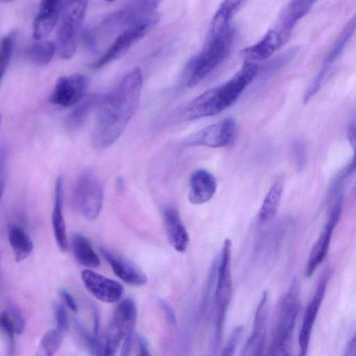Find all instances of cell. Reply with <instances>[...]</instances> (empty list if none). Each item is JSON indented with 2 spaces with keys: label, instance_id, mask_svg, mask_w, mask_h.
I'll return each mask as SVG.
<instances>
[{
  "label": "cell",
  "instance_id": "43",
  "mask_svg": "<svg viewBox=\"0 0 356 356\" xmlns=\"http://www.w3.org/2000/svg\"><path fill=\"white\" fill-rule=\"evenodd\" d=\"M265 341H266V330L262 332V334L258 339L252 356H262L263 355Z\"/></svg>",
  "mask_w": 356,
  "mask_h": 356
},
{
  "label": "cell",
  "instance_id": "8",
  "mask_svg": "<svg viewBox=\"0 0 356 356\" xmlns=\"http://www.w3.org/2000/svg\"><path fill=\"white\" fill-rule=\"evenodd\" d=\"M73 204L85 218L94 220L99 214L104 201V191L95 174L84 169L78 176L72 190Z\"/></svg>",
  "mask_w": 356,
  "mask_h": 356
},
{
  "label": "cell",
  "instance_id": "27",
  "mask_svg": "<svg viewBox=\"0 0 356 356\" xmlns=\"http://www.w3.org/2000/svg\"><path fill=\"white\" fill-rule=\"evenodd\" d=\"M283 184L280 181H275L266 195L259 211L260 220L266 222L276 216L280 204Z\"/></svg>",
  "mask_w": 356,
  "mask_h": 356
},
{
  "label": "cell",
  "instance_id": "25",
  "mask_svg": "<svg viewBox=\"0 0 356 356\" xmlns=\"http://www.w3.org/2000/svg\"><path fill=\"white\" fill-rule=\"evenodd\" d=\"M72 243L74 257L80 264L90 268L99 266V257L84 236L79 233L74 234L72 236Z\"/></svg>",
  "mask_w": 356,
  "mask_h": 356
},
{
  "label": "cell",
  "instance_id": "37",
  "mask_svg": "<svg viewBox=\"0 0 356 356\" xmlns=\"http://www.w3.org/2000/svg\"><path fill=\"white\" fill-rule=\"evenodd\" d=\"M134 327H131L127 332L121 348L120 356H130L133 343Z\"/></svg>",
  "mask_w": 356,
  "mask_h": 356
},
{
  "label": "cell",
  "instance_id": "1",
  "mask_svg": "<svg viewBox=\"0 0 356 356\" xmlns=\"http://www.w3.org/2000/svg\"><path fill=\"white\" fill-rule=\"evenodd\" d=\"M142 87V73L136 67L111 91L101 95L92 137L95 147L106 148L120 136L137 108Z\"/></svg>",
  "mask_w": 356,
  "mask_h": 356
},
{
  "label": "cell",
  "instance_id": "39",
  "mask_svg": "<svg viewBox=\"0 0 356 356\" xmlns=\"http://www.w3.org/2000/svg\"><path fill=\"white\" fill-rule=\"evenodd\" d=\"M59 295L63 298L67 306L73 312H76L78 309L76 302L73 296L66 289H60L58 291Z\"/></svg>",
  "mask_w": 356,
  "mask_h": 356
},
{
  "label": "cell",
  "instance_id": "31",
  "mask_svg": "<svg viewBox=\"0 0 356 356\" xmlns=\"http://www.w3.org/2000/svg\"><path fill=\"white\" fill-rule=\"evenodd\" d=\"M1 327L7 340L8 353L10 356L14 352L15 335L16 334V332L6 310L2 312L1 314Z\"/></svg>",
  "mask_w": 356,
  "mask_h": 356
},
{
  "label": "cell",
  "instance_id": "29",
  "mask_svg": "<svg viewBox=\"0 0 356 356\" xmlns=\"http://www.w3.org/2000/svg\"><path fill=\"white\" fill-rule=\"evenodd\" d=\"M64 334L57 328L47 331L40 340L35 356H54L61 346Z\"/></svg>",
  "mask_w": 356,
  "mask_h": 356
},
{
  "label": "cell",
  "instance_id": "23",
  "mask_svg": "<svg viewBox=\"0 0 356 356\" xmlns=\"http://www.w3.org/2000/svg\"><path fill=\"white\" fill-rule=\"evenodd\" d=\"M63 178L58 177L55 185L54 209L52 211V227L57 245L61 251L67 249L65 223L63 211Z\"/></svg>",
  "mask_w": 356,
  "mask_h": 356
},
{
  "label": "cell",
  "instance_id": "2",
  "mask_svg": "<svg viewBox=\"0 0 356 356\" xmlns=\"http://www.w3.org/2000/svg\"><path fill=\"white\" fill-rule=\"evenodd\" d=\"M241 1H226L220 3L211 24L206 42L193 62L188 86L200 83L229 55L235 36L232 18L241 6Z\"/></svg>",
  "mask_w": 356,
  "mask_h": 356
},
{
  "label": "cell",
  "instance_id": "15",
  "mask_svg": "<svg viewBox=\"0 0 356 356\" xmlns=\"http://www.w3.org/2000/svg\"><path fill=\"white\" fill-rule=\"evenodd\" d=\"M81 279L87 290L103 302H115L122 297L123 287L115 280L90 270H83Z\"/></svg>",
  "mask_w": 356,
  "mask_h": 356
},
{
  "label": "cell",
  "instance_id": "44",
  "mask_svg": "<svg viewBox=\"0 0 356 356\" xmlns=\"http://www.w3.org/2000/svg\"><path fill=\"white\" fill-rule=\"evenodd\" d=\"M160 305H161V307L163 308V311L165 312L166 316L168 318L169 321L171 323H175L176 318H175L174 312L171 309V307L163 300L160 301Z\"/></svg>",
  "mask_w": 356,
  "mask_h": 356
},
{
  "label": "cell",
  "instance_id": "3",
  "mask_svg": "<svg viewBox=\"0 0 356 356\" xmlns=\"http://www.w3.org/2000/svg\"><path fill=\"white\" fill-rule=\"evenodd\" d=\"M258 71L257 64L245 61L229 80L194 99L186 109V118L195 120L220 113L236 102Z\"/></svg>",
  "mask_w": 356,
  "mask_h": 356
},
{
  "label": "cell",
  "instance_id": "12",
  "mask_svg": "<svg viewBox=\"0 0 356 356\" xmlns=\"http://www.w3.org/2000/svg\"><path fill=\"white\" fill-rule=\"evenodd\" d=\"M88 83V78L81 74L60 76L49 95V101L59 106H73L82 99Z\"/></svg>",
  "mask_w": 356,
  "mask_h": 356
},
{
  "label": "cell",
  "instance_id": "13",
  "mask_svg": "<svg viewBox=\"0 0 356 356\" xmlns=\"http://www.w3.org/2000/svg\"><path fill=\"white\" fill-rule=\"evenodd\" d=\"M342 197L338 198L317 241L314 244L305 266V276L311 277L327 254L333 231L342 210Z\"/></svg>",
  "mask_w": 356,
  "mask_h": 356
},
{
  "label": "cell",
  "instance_id": "33",
  "mask_svg": "<svg viewBox=\"0 0 356 356\" xmlns=\"http://www.w3.org/2000/svg\"><path fill=\"white\" fill-rule=\"evenodd\" d=\"M53 313L57 329L64 333L69 328V317L64 306L60 303H55L53 307Z\"/></svg>",
  "mask_w": 356,
  "mask_h": 356
},
{
  "label": "cell",
  "instance_id": "46",
  "mask_svg": "<svg viewBox=\"0 0 356 356\" xmlns=\"http://www.w3.org/2000/svg\"><path fill=\"white\" fill-rule=\"evenodd\" d=\"M116 186L120 193H122L125 191L126 185H125V181L122 177H119L117 179Z\"/></svg>",
  "mask_w": 356,
  "mask_h": 356
},
{
  "label": "cell",
  "instance_id": "14",
  "mask_svg": "<svg viewBox=\"0 0 356 356\" xmlns=\"http://www.w3.org/2000/svg\"><path fill=\"white\" fill-rule=\"evenodd\" d=\"M330 275V270H325L321 275L315 293L305 310L298 337V356H306L307 354L312 329L326 291Z\"/></svg>",
  "mask_w": 356,
  "mask_h": 356
},
{
  "label": "cell",
  "instance_id": "18",
  "mask_svg": "<svg viewBox=\"0 0 356 356\" xmlns=\"http://www.w3.org/2000/svg\"><path fill=\"white\" fill-rule=\"evenodd\" d=\"M286 42L276 29H269L256 44L246 47L241 51L245 61H261L268 58Z\"/></svg>",
  "mask_w": 356,
  "mask_h": 356
},
{
  "label": "cell",
  "instance_id": "47",
  "mask_svg": "<svg viewBox=\"0 0 356 356\" xmlns=\"http://www.w3.org/2000/svg\"><path fill=\"white\" fill-rule=\"evenodd\" d=\"M356 169V158L353 159V162L350 166L349 172Z\"/></svg>",
  "mask_w": 356,
  "mask_h": 356
},
{
  "label": "cell",
  "instance_id": "42",
  "mask_svg": "<svg viewBox=\"0 0 356 356\" xmlns=\"http://www.w3.org/2000/svg\"><path fill=\"white\" fill-rule=\"evenodd\" d=\"M92 334L99 338V314L98 309L93 306L92 309Z\"/></svg>",
  "mask_w": 356,
  "mask_h": 356
},
{
  "label": "cell",
  "instance_id": "38",
  "mask_svg": "<svg viewBox=\"0 0 356 356\" xmlns=\"http://www.w3.org/2000/svg\"><path fill=\"white\" fill-rule=\"evenodd\" d=\"M137 354L136 356H151L147 339L142 334L136 336Z\"/></svg>",
  "mask_w": 356,
  "mask_h": 356
},
{
  "label": "cell",
  "instance_id": "5",
  "mask_svg": "<svg viewBox=\"0 0 356 356\" xmlns=\"http://www.w3.org/2000/svg\"><path fill=\"white\" fill-rule=\"evenodd\" d=\"M232 243L226 238L223 243L219 257L217 259L216 285L214 296L215 341L221 339L226 313L232 295V279L231 273Z\"/></svg>",
  "mask_w": 356,
  "mask_h": 356
},
{
  "label": "cell",
  "instance_id": "22",
  "mask_svg": "<svg viewBox=\"0 0 356 356\" xmlns=\"http://www.w3.org/2000/svg\"><path fill=\"white\" fill-rule=\"evenodd\" d=\"M356 29V13L348 21L346 26L343 28L339 38L336 42L334 47L327 55L322 64L321 70L312 82V86L316 89H320L323 79L332 64L340 56L344 47L349 40Z\"/></svg>",
  "mask_w": 356,
  "mask_h": 356
},
{
  "label": "cell",
  "instance_id": "19",
  "mask_svg": "<svg viewBox=\"0 0 356 356\" xmlns=\"http://www.w3.org/2000/svg\"><path fill=\"white\" fill-rule=\"evenodd\" d=\"M217 188L215 177L210 172L199 169L191 177L188 200L193 204H202L209 201Z\"/></svg>",
  "mask_w": 356,
  "mask_h": 356
},
{
  "label": "cell",
  "instance_id": "32",
  "mask_svg": "<svg viewBox=\"0 0 356 356\" xmlns=\"http://www.w3.org/2000/svg\"><path fill=\"white\" fill-rule=\"evenodd\" d=\"M243 332V326L238 325L231 332L220 356H234Z\"/></svg>",
  "mask_w": 356,
  "mask_h": 356
},
{
  "label": "cell",
  "instance_id": "30",
  "mask_svg": "<svg viewBox=\"0 0 356 356\" xmlns=\"http://www.w3.org/2000/svg\"><path fill=\"white\" fill-rule=\"evenodd\" d=\"M16 41V32L10 31L4 35L1 41V58H0V79L3 77L7 71L10 59L14 51Z\"/></svg>",
  "mask_w": 356,
  "mask_h": 356
},
{
  "label": "cell",
  "instance_id": "35",
  "mask_svg": "<svg viewBox=\"0 0 356 356\" xmlns=\"http://www.w3.org/2000/svg\"><path fill=\"white\" fill-rule=\"evenodd\" d=\"M6 311L14 325L16 334L20 335L23 334L25 330L26 323L20 311L15 307H9Z\"/></svg>",
  "mask_w": 356,
  "mask_h": 356
},
{
  "label": "cell",
  "instance_id": "10",
  "mask_svg": "<svg viewBox=\"0 0 356 356\" xmlns=\"http://www.w3.org/2000/svg\"><path fill=\"white\" fill-rule=\"evenodd\" d=\"M236 136V122L232 118H227L203 128L191 136L186 143L190 146L227 147L234 144Z\"/></svg>",
  "mask_w": 356,
  "mask_h": 356
},
{
  "label": "cell",
  "instance_id": "41",
  "mask_svg": "<svg viewBox=\"0 0 356 356\" xmlns=\"http://www.w3.org/2000/svg\"><path fill=\"white\" fill-rule=\"evenodd\" d=\"M7 156H8V153H7V150L6 148H4L3 147L1 146V153H0V163H1V167H0V174H1V193H3V189H4V181H5V178H4V176L6 175V173L4 172L6 170V162H7Z\"/></svg>",
  "mask_w": 356,
  "mask_h": 356
},
{
  "label": "cell",
  "instance_id": "21",
  "mask_svg": "<svg viewBox=\"0 0 356 356\" xmlns=\"http://www.w3.org/2000/svg\"><path fill=\"white\" fill-rule=\"evenodd\" d=\"M101 252L115 275L124 282L132 286H141L147 282L146 275L134 265L106 248H102Z\"/></svg>",
  "mask_w": 356,
  "mask_h": 356
},
{
  "label": "cell",
  "instance_id": "9",
  "mask_svg": "<svg viewBox=\"0 0 356 356\" xmlns=\"http://www.w3.org/2000/svg\"><path fill=\"white\" fill-rule=\"evenodd\" d=\"M137 310L134 301L123 300L114 310L104 339L101 341L98 356H115L129 330L135 326Z\"/></svg>",
  "mask_w": 356,
  "mask_h": 356
},
{
  "label": "cell",
  "instance_id": "20",
  "mask_svg": "<svg viewBox=\"0 0 356 356\" xmlns=\"http://www.w3.org/2000/svg\"><path fill=\"white\" fill-rule=\"evenodd\" d=\"M314 1H290L281 11L274 27L287 40L296 24L311 10Z\"/></svg>",
  "mask_w": 356,
  "mask_h": 356
},
{
  "label": "cell",
  "instance_id": "34",
  "mask_svg": "<svg viewBox=\"0 0 356 356\" xmlns=\"http://www.w3.org/2000/svg\"><path fill=\"white\" fill-rule=\"evenodd\" d=\"M82 41L86 49L90 53L97 50L98 42L95 30L90 26L85 27L81 34Z\"/></svg>",
  "mask_w": 356,
  "mask_h": 356
},
{
  "label": "cell",
  "instance_id": "17",
  "mask_svg": "<svg viewBox=\"0 0 356 356\" xmlns=\"http://www.w3.org/2000/svg\"><path fill=\"white\" fill-rule=\"evenodd\" d=\"M163 218L168 240L171 246L179 252H184L190 238L179 211L168 207L163 210Z\"/></svg>",
  "mask_w": 356,
  "mask_h": 356
},
{
  "label": "cell",
  "instance_id": "24",
  "mask_svg": "<svg viewBox=\"0 0 356 356\" xmlns=\"http://www.w3.org/2000/svg\"><path fill=\"white\" fill-rule=\"evenodd\" d=\"M8 240L16 262L29 256L33 250V243L25 231L18 225H13L8 231Z\"/></svg>",
  "mask_w": 356,
  "mask_h": 356
},
{
  "label": "cell",
  "instance_id": "16",
  "mask_svg": "<svg viewBox=\"0 0 356 356\" xmlns=\"http://www.w3.org/2000/svg\"><path fill=\"white\" fill-rule=\"evenodd\" d=\"M65 1L47 0L41 1L33 24V36L36 40L47 37L60 19Z\"/></svg>",
  "mask_w": 356,
  "mask_h": 356
},
{
  "label": "cell",
  "instance_id": "4",
  "mask_svg": "<svg viewBox=\"0 0 356 356\" xmlns=\"http://www.w3.org/2000/svg\"><path fill=\"white\" fill-rule=\"evenodd\" d=\"M300 307V285L294 278L281 300L273 328L269 356H292L293 336Z\"/></svg>",
  "mask_w": 356,
  "mask_h": 356
},
{
  "label": "cell",
  "instance_id": "6",
  "mask_svg": "<svg viewBox=\"0 0 356 356\" xmlns=\"http://www.w3.org/2000/svg\"><path fill=\"white\" fill-rule=\"evenodd\" d=\"M159 2L135 1L108 13L101 26L108 32L122 31L149 21H159Z\"/></svg>",
  "mask_w": 356,
  "mask_h": 356
},
{
  "label": "cell",
  "instance_id": "40",
  "mask_svg": "<svg viewBox=\"0 0 356 356\" xmlns=\"http://www.w3.org/2000/svg\"><path fill=\"white\" fill-rule=\"evenodd\" d=\"M293 152L298 165L301 166L305 160V149L304 144L301 141H296L293 144Z\"/></svg>",
  "mask_w": 356,
  "mask_h": 356
},
{
  "label": "cell",
  "instance_id": "11",
  "mask_svg": "<svg viewBox=\"0 0 356 356\" xmlns=\"http://www.w3.org/2000/svg\"><path fill=\"white\" fill-rule=\"evenodd\" d=\"M157 22H146L122 31L105 52L91 64L92 68L100 69L123 56L134 44L147 34Z\"/></svg>",
  "mask_w": 356,
  "mask_h": 356
},
{
  "label": "cell",
  "instance_id": "36",
  "mask_svg": "<svg viewBox=\"0 0 356 356\" xmlns=\"http://www.w3.org/2000/svg\"><path fill=\"white\" fill-rule=\"evenodd\" d=\"M347 136L353 151V159L356 158V113L349 119L347 125Z\"/></svg>",
  "mask_w": 356,
  "mask_h": 356
},
{
  "label": "cell",
  "instance_id": "45",
  "mask_svg": "<svg viewBox=\"0 0 356 356\" xmlns=\"http://www.w3.org/2000/svg\"><path fill=\"white\" fill-rule=\"evenodd\" d=\"M345 356H356V334L352 339L345 353Z\"/></svg>",
  "mask_w": 356,
  "mask_h": 356
},
{
  "label": "cell",
  "instance_id": "7",
  "mask_svg": "<svg viewBox=\"0 0 356 356\" xmlns=\"http://www.w3.org/2000/svg\"><path fill=\"white\" fill-rule=\"evenodd\" d=\"M87 4L86 1H65L56 40L57 51L63 59L72 58L76 51L77 35Z\"/></svg>",
  "mask_w": 356,
  "mask_h": 356
},
{
  "label": "cell",
  "instance_id": "28",
  "mask_svg": "<svg viewBox=\"0 0 356 356\" xmlns=\"http://www.w3.org/2000/svg\"><path fill=\"white\" fill-rule=\"evenodd\" d=\"M56 44L47 40H38L29 47L28 56L30 60L36 65H44L53 58Z\"/></svg>",
  "mask_w": 356,
  "mask_h": 356
},
{
  "label": "cell",
  "instance_id": "26",
  "mask_svg": "<svg viewBox=\"0 0 356 356\" xmlns=\"http://www.w3.org/2000/svg\"><path fill=\"white\" fill-rule=\"evenodd\" d=\"M100 97L101 95H91L70 112L65 121L68 131H77L83 125L93 107L97 106Z\"/></svg>",
  "mask_w": 356,
  "mask_h": 356
}]
</instances>
